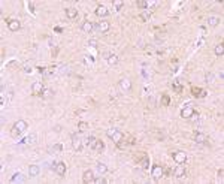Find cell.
Instances as JSON below:
<instances>
[{"instance_id":"cell-14","label":"cell","mask_w":224,"mask_h":184,"mask_svg":"<svg viewBox=\"0 0 224 184\" xmlns=\"http://www.w3.org/2000/svg\"><path fill=\"white\" fill-rule=\"evenodd\" d=\"M191 94L194 96V97H205L208 94L206 90H202V89H199V87H193L191 89Z\"/></svg>"},{"instance_id":"cell-17","label":"cell","mask_w":224,"mask_h":184,"mask_svg":"<svg viewBox=\"0 0 224 184\" xmlns=\"http://www.w3.org/2000/svg\"><path fill=\"white\" fill-rule=\"evenodd\" d=\"M105 58H106V61L111 64V66H115L117 63H118V55H115V54H105Z\"/></svg>"},{"instance_id":"cell-2","label":"cell","mask_w":224,"mask_h":184,"mask_svg":"<svg viewBox=\"0 0 224 184\" xmlns=\"http://www.w3.org/2000/svg\"><path fill=\"white\" fill-rule=\"evenodd\" d=\"M106 135H108V138H111L115 144H118L120 141H122L124 139V135L121 133L120 130L114 129V127H111V129H108V132H106Z\"/></svg>"},{"instance_id":"cell-18","label":"cell","mask_w":224,"mask_h":184,"mask_svg":"<svg viewBox=\"0 0 224 184\" xmlns=\"http://www.w3.org/2000/svg\"><path fill=\"white\" fill-rule=\"evenodd\" d=\"M109 27H111L109 21H100V23H97V24H96V29H99L102 33L108 32V30H109Z\"/></svg>"},{"instance_id":"cell-44","label":"cell","mask_w":224,"mask_h":184,"mask_svg":"<svg viewBox=\"0 0 224 184\" xmlns=\"http://www.w3.org/2000/svg\"><path fill=\"white\" fill-rule=\"evenodd\" d=\"M205 79H206V82H212V79H214V75H212V74H206Z\"/></svg>"},{"instance_id":"cell-32","label":"cell","mask_w":224,"mask_h":184,"mask_svg":"<svg viewBox=\"0 0 224 184\" xmlns=\"http://www.w3.org/2000/svg\"><path fill=\"white\" fill-rule=\"evenodd\" d=\"M122 6H124V3H122V2H120V0H115V2H114V11L120 12L121 9H122Z\"/></svg>"},{"instance_id":"cell-3","label":"cell","mask_w":224,"mask_h":184,"mask_svg":"<svg viewBox=\"0 0 224 184\" xmlns=\"http://www.w3.org/2000/svg\"><path fill=\"white\" fill-rule=\"evenodd\" d=\"M72 147H73V150L76 151V153H81L82 151V141L79 139V136L76 135V133H72Z\"/></svg>"},{"instance_id":"cell-10","label":"cell","mask_w":224,"mask_h":184,"mask_svg":"<svg viewBox=\"0 0 224 184\" xmlns=\"http://www.w3.org/2000/svg\"><path fill=\"white\" fill-rule=\"evenodd\" d=\"M193 112H194V109H193L191 103H187V106L181 111V117H182V118H191Z\"/></svg>"},{"instance_id":"cell-23","label":"cell","mask_w":224,"mask_h":184,"mask_svg":"<svg viewBox=\"0 0 224 184\" xmlns=\"http://www.w3.org/2000/svg\"><path fill=\"white\" fill-rule=\"evenodd\" d=\"M39 172H40V168L37 165H32L29 168V175H30V177H37Z\"/></svg>"},{"instance_id":"cell-12","label":"cell","mask_w":224,"mask_h":184,"mask_svg":"<svg viewBox=\"0 0 224 184\" xmlns=\"http://www.w3.org/2000/svg\"><path fill=\"white\" fill-rule=\"evenodd\" d=\"M194 141H196L197 144H206L208 136L205 133H202V132H197V133H194Z\"/></svg>"},{"instance_id":"cell-29","label":"cell","mask_w":224,"mask_h":184,"mask_svg":"<svg viewBox=\"0 0 224 184\" xmlns=\"http://www.w3.org/2000/svg\"><path fill=\"white\" fill-rule=\"evenodd\" d=\"M52 94H54L52 90H50V89H43V92L40 93V97H42V99H50V97H52Z\"/></svg>"},{"instance_id":"cell-20","label":"cell","mask_w":224,"mask_h":184,"mask_svg":"<svg viewBox=\"0 0 224 184\" xmlns=\"http://www.w3.org/2000/svg\"><path fill=\"white\" fill-rule=\"evenodd\" d=\"M63 151V145L61 144H55V145H52V147L48 148V153L50 154H60Z\"/></svg>"},{"instance_id":"cell-46","label":"cell","mask_w":224,"mask_h":184,"mask_svg":"<svg viewBox=\"0 0 224 184\" xmlns=\"http://www.w3.org/2000/svg\"><path fill=\"white\" fill-rule=\"evenodd\" d=\"M57 54H58V48H57V47H54V50H52V57H55Z\"/></svg>"},{"instance_id":"cell-26","label":"cell","mask_w":224,"mask_h":184,"mask_svg":"<svg viewBox=\"0 0 224 184\" xmlns=\"http://www.w3.org/2000/svg\"><path fill=\"white\" fill-rule=\"evenodd\" d=\"M220 21H221V19L218 18V17H208V24L212 26V27H217V26L220 24Z\"/></svg>"},{"instance_id":"cell-38","label":"cell","mask_w":224,"mask_h":184,"mask_svg":"<svg viewBox=\"0 0 224 184\" xmlns=\"http://www.w3.org/2000/svg\"><path fill=\"white\" fill-rule=\"evenodd\" d=\"M22 71H24L26 74H32V71H33V69H32V66H30V64L27 63V64H24V68H22Z\"/></svg>"},{"instance_id":"cell-11","label":"cell","mask_w":224,"mask_h":184,"mask_svg":"<svg viewBox=\"0 0 224 184\" xmlns=\"http://www.w3.org/2000/svg\"><path fill=\"white\" fill-rule=\"evenodd\" d=\"M54 171H55L60 177H63V175L66 174V165H64V162H57V163H55V168H54Z\"/></svg>"},{"instance_id":"cell-8","label":"cell","mask_w":224,"mask_h":184,"mask_svg":"<svg viewBox=\"0 0 224 184\" xmlns=\"http://www.w3.org/2000/svg\"><path fill=\"white\" fill-rule=\"evenodd\" d=\"M94 178H96V177H94V172H93V171H90V169L85 171V172L82 174V181H84L85 184L94 183Z\"/></svg>"},{"instance_id":"cell-4","label":"cell","mask_w":224,"mask_h":184,"mask_svg":"<svg viewBox=\"0 0 224 184\" xmlns=\"http://www.w3.org/2000/svg\"><path fill=\"white\" fill-rule=\"evenodd\" d=\"M172 157L178 165H184L185 160H187V154H185L184 151H175V153L172 154Z\"/></svg>"},{"instance_id":"cell-15","label":"cell","mask_w":224,"mask_h":184,"mask_svg":"<svg viewBox=\"0 0 224 184\" xmlns=\"http://www.w3.org/2000/svg\"><path fill=\"white\" fill-rule=\"evenodd\" d=\"M85 145L88 148H91V150H94V147H96V141H97V138L96 136H93V135H90V136H87L85 139Z\"/></svg>"},{"instance_id":"cell-24","label":"cell","mask_w":224,"mask_h":184,"mask_svg":"<svg viewBox=\"0 0 224 184\" xmlns=\"http://www.w3.org/2000/svg\"><path fill=\"white\" fill-rule=\"evenodd\" d=\"M151 17H153V14H151V11H148V9H145L143 12L139 14V18L142 19V21H150Z\"/></svg>"},{"instance_id":"cell-40","label":"cell","mask_w":224,"mask_h":184,"mask_svg":"<svg viewBox=\"0 0 224 184\" xmlns=\"http://www.w3.org/2000/svg\"><path fill=\"white\" fill-rule=\"evenodd\" d=\"M47 71H48V69H47V68H43V66H39V68H37V72H39V74H42V75L47 74Z\"/></svg>"},{"instance_id":"cell-9","label":"cell","mask_w":224,"mask_h":184,"mask_svg":"<svg viewBox=\"0 0 224 184\" xmlns=\"http://www.w3.org/2000/svg\"><path fill=\"white\" fill-rule=\"evenodd\" d=\"M8 27L11 32H18L21 29V23L18 19H8Z\"/></svg>"},{"instance_id":"cell-39","label":"cell","mask_w":224,"mask_h":184,"mask_svg":"<svg viewBox=\"0 0 224 184\" xmlns=\"http://www.w3.org/2000/svg\"><path fill=\"white\" fill-rule=\"evenodd\" d=\"M88 45H90L91 48H96V47H97V40H96V39H90V40H88Z\"/></svg>"},{"instance_id":"cell-30","label":"cell","mask_w":224,"mask_h":184,"mask_svg":"<svg viewBox=\"0 0 224 184\" xmlns=\"http://www.w3.org/2000/svg\"><path fill=\"white\" fill-rule=\"evenodd\" d=\"M172 89H173V90H175V92H176V93H181V92H182V90H184V87H182V85H181V84H179L178 81H173V84H172Z\"/></svg>"},{"instance_id":"cell-25","label":"cell","mask_w":224,"mask_h":184,"mask_svg":"<svg viewBox=\"0 0 224 184\" xmlns=\"http://www.w3.org/2000/svg\"><path fill=\"white\" fill-rule=\"evenodd\" d=\"M9 181H11V183H22V181H24V175L19 174V172H17V174H14V175L11 177Z\"/></svg>"},{"instance_id":"cell-27","label":"cell","mask_w":224,"mask_h":184,"mask_svg":"<svg viewBox=\"0 0 224 184\" xmlns=\"http://www.w3.org/2000/svg\"><path fill=\"white\" fill-rule=\"evenodd\" d=\"M93 29H94V26H93L90 21H84V24H82V30H84L85 33H91Z\"/></svg>"},{"instance_id":"cell-34","label":"cell","mask_w":224,"mask_h":184,"mask_svg":"<svg viewBox=\"0 0 224 184\" xmlns=\"http://www.w3.org/2000/svg\"><path fill=\"white\" fill-rule=\"evenodd\" d=\"M214 51H215V55H223V54H224V47H223V43L217 45Z\"/></svg>"},{"instance_id":"cell-31","label":"cell","mask_w":224,"mask_h":184,"mask_svg":"<svg viewBox=\"0 0 224 184\" xmlns=\"http://www.w3.org/2000/svg\"><path fill=\"white\" fill-rule=\"evenodd\" d=\"M161 105H164V106L171 105V97H169V94H163V96H161Z\"/></svg>"},{"instance_id":"cell-16","label":"cell","mask_w":224,"mask_h":184,"mask_svg":"<svg viewBox=\"0 0 224 184\" xmlns=\"http://www.w3.org/2000/svg\"><path fill=\"white\" fill-rule=\"evenodd\" d=\"M36 139H37V136H36V133H30L29 136H26L21 142L22 144H26V145H32V144H35Z\"/></svg>"},{"instance_id":"cell-33","label":"cell","mask_w":224,"mask_h":184,"mask_svg":"<svg viewBox=\"0 0 224 184\" xmlns=\"http://www.w3.org/2000/svg\"><path fill=\"white\" fill-rule=\"evenodd\" d=\"M96 168H97V171H99L100 174H106V172H108V166L105 165V163H97Z\"/></svg>"},{"instance_id":"cell-43","label":"cell","mask_w":224,"mask_h":184,"mask_svg":"<svg viewBox=\"0 0 224 184\" xmlns=\"http://www.w3.org/2000/svg\"><path fill=\"white\" fill-rule=\"evenodd\" d=\"M223 175H224V171L220 169V171H218V181H220V183H223Z\"/></svg>"},{"instance_id":"cell-37","label":"cell","mask_w":224,"mask_h":184,"mask_svg":"<svg viewBox=\"0 0 224 184\" xmlns=\"http://www.w3.org/2000/svg\"><path fill=\"white\" fill-rule=\"evenodd\" d=\"M84 61H85V64H88V66H91V64L94 63V58H93V55H85Z\"/></svg>"},{"instance_id":"cell-21","label":"cell","mask_w":224,"mask_h":184,"mask_svg":"<svg viewBox=\"0 0 224 184\" xmlns=\"http://www.w3.org/2000/svg\"><path fill=\"white\" fill-rule=\"evenodd\" d=\"M138 163L142 166L143 169H146V168H148V165H150V157H148L146 154H142V157H140V159L138 160Z\"/></svg>"},{"instance_id":"cell-35","label":"cell","mask_w":224,"mask_h":184,"mask_svg":"<svg viewBox=\"0 0 224 184\" xmlns=\"http://www.w3.org/2000/svg\"><path fill=\"white\" fill-rule=\"evenodd\" d=\"M87 129H88V123H85V121H79L78 123V130L79 132H85Z\"/></svg>"},{"instance_id":"cell-13","label":"cell","mask_w":224,"mask_h":184,"mask_svg":"<svg viewBox=\"0 0 224 184\" xmlns=\"http://www.w3.org/2000/svg\"><path fill=\"white\" fill-rule=\"evenodd\" d=\"M96 15H97V17H102V18H103V17H108V15H109V9H108L106 6H103V5H100V6L96 9Z\"/></svg>"},{"instance_id":"cell-5","label":"cell","mask_w":224,"mask_h":184,"mask_svg":"<svg viewBox=\"0 0 224 184\" xmlns=\"http://www.w3.org/2000/svg\"><path fill=\"white\" fill-rule=\"evenodd\" d=\"M185 175H187V171H185V168L182 165L175 168V171H173V177H175V178L181 180V178H185Z\"/></svg>"},{"instance_id":"cell-45","label":"cell","mask_w":224,"mask_h":184,"mask_svg":"<svg viewBox=\"0 0 224 184\" xmlns=\"http://www.w3.org/2000/svg\"><path fill=\"white\" fill-rule=\"evenodd\" d=\"M15 64H17V61H9L5 68H12V66H15Z\"/></svg>"},{"instance_id":"cell-47","label":"cell","mask_w":224,"mask_h":184,"mask_svg":"<svg viewBox=\"0 0 224 184\" xmlns=\"http://www.w3.org/2000/svg\"><path fill=\"white\" fill-rule=\"evenodd\" d=\"M54 32H57V33H61V32H63V29H61V27H55V29H54Z\"/></svg>"},{"instance_id":"cell-42","label":"cell","mask_w":224,"mask_h":184,"mask_svg":"<svg viewBox=\"0 0 224 184\" xmlns=\"http://www.w3.org/2000/svg\"><path fill=\"white\" fill-rule=\"evenodd\" d=\"M27 6H29V9H30V12H32V14H35V12H36V11H35V5H33L32 2H29V3H27Z\"/></svg>"},{"instance_id":"cell-1","label":"cell","mask_w":224,"mask_h":184,"mask_svg":"<svg viewBox=\"0 0 224 184\" xmlns=\"http://www.w3.org/2000/svg\"><path fill=\"white\" fill-rule=\"evenodd\" d=\"M29 127V124H27V121H24V120H18L17 123L12 126V130H11V135L14 136V138H18L24 130Z\"/></svg>"},{"instance_id":"cell-22","label":"cell","mask_w":224,"mask_h":184,"mask_svg":"<svg viewBox=\"0 0 224 184\" xmlns=\"http://www.w3.org/2000/svg\"><path fill=\"white\" fill-rule=\"evenodd\" d=\"M66 15H67V18H70V19L76 18V17H78V9H76V8H67V9H66Z\"/></svg>"},{"instance_id":"cell-6","label":"cell","mask_w":224,"mask_h":184,"mask_svg":"<svg viewBox=\"0 0 224 184\" xmlns=\"http://www.w3.org/2000/svg\"><path fill=\"white\" fill-rule=\"evenodd\" d=\"M118 85H120V89L124 93H127V92H130V90H132V81H130V79H127V78H122L120 82H118Z\"/></svg>"},{"instance_id":"cell-19","label":"cell","mask_w":224,"mask_h":184,"mask_svg":"<svg viewBox=\"0 0 224 184\" xmlns=\"http://www.w3.org/2000/svg\"><path fill=\"white\" fill-rule=\"evenodd\" d=\"M32 90H33V94H40V93L43 92V84L40 81H36V82H33V85H32Z\"/></svg>"},{"instance_id":"cell-7","label":"cell","mask_w":224,"mask_h":184,"mask_svg":"<svg viewBox=\"0 0 224 184\" xmlns=\"http://www.w3.org/2000/svg\"><path fill=\"white\" fill-rule=\"evenodd\" d=\"M161 177H164V171H163V168L160 165H155L153 168V178H154L155 181H158Z\"/></svg>"},{"instance_id":"cell-48","label":"cell","mask_w":224,"mask_h":184,"mask_svg":"<svg viewBox=\"0 0 224 184\" xmlns=\"http://www.w3.org/2000/svg\"><path fill=\"white\" fill-rule=\"evenodd\" d=\"M111 97H115V90H114V89L111 90Z\"/></svg>"},{"instance_id":"cell-28","label":"cell","mask_w":224,"mask_h":184,"mask_svg":"<svg viewBox=\"0 0 224 184\" xmlns=\"http://www.w3.org/2000/svg\"><path fill=\"white\" fill-rule=\"evenodd\" d=\"M105 150V144L102 139H97L96 141V147H94V151H97V153H102Z\"/></svg>"},{"instance_id":"cell-36","label":"cell","mask_w":224,"mask_h":184,"mask_svg":"<svg viewBox=\"0 0 224 184\" xmlns=\"http://www.w3.org/2000/svg\"><path fill=\"white\" fill-rule=\"evenodd\" d=\"M138 8H140V9H146V6H148V2H145V0H138Z\"/></svg>"},{"instance_id":"cell-41","label":"cell","mask_w":224,"mask_h":184,"mask_svg":"<svg viewBox=\"0 0 224 184\" xmlns=\"http://www.w3.org/2000/svg\"><path fill=\"white\" fill-rule=\"evenodd\" d=\"M94 183L96 184H105V183H108L105 178H94Z\"/></svg>"}]
</instances>
